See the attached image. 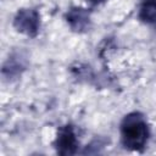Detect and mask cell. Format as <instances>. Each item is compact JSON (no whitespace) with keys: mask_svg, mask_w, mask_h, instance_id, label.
Here are the masks:
<instances>
[{"mask_svg":"<svg viewBox=\"0 0 156 156\" xmlns=\"http://www.w3.org/2000/svg\"><path fill=\"white\" fill-rule=\"evenodd\" d=\"M121 139L124 147L141 151L149 139V126L139 112L127 115L121 123Z\"/></svg>","mask_w":156,"mask_h":156,"instance_id":"6da1fadb","label":"cell"},{"mask_svg":"<svg viewBox=\"0 0 156 156\" xmlns=\"http://www.w3.org/2000/svg\"><path fill=\"white\" fill-rule=\"evenodd\" d=\"M66 21L71 29L78 33L87 32L90 28V13L84 7H71L66 13Z\"/></svg>","mask_w":156,"mask_h":156,"instance_id":"5b68a950","label":"cell"},{"mask_svg":"<svg viewBox=\"0 0 156 156\" xmlns=\"http://www.w3.org/2000/svg\"><path fill=\"white\" fill-rule=\"evenodd\" d=\"M55 147L57 154L62 156L76 154L78 149V140L72 126L67 124L58 129L57 136L55 140Z\"/></svg>","mask_w":156,"mask_h":156,"instance_id":"3957f363","label":"cell"},{"mask_svg":"<svg viewBox=\"0 0 156 156\" xmlns=\"http://www.w3.org/2000/svg\"><path fill=\"white\" fill-rule=\"evenodd\" d=\"M27 66H28V58L24 51H20V50L13 51L9 55L7 60L2 65V69H1L2 77L9 80H12L18 76H21L22 72L26 71Z\"/></svg>","mask_w":156,"mask_h":156,"instance_id":"277c9868","label":"cell"},{"mask_svg":"<svg viewBox=\"0 0 156 156\" xmlns=\"http://www.w3.org/2000/svg\"><path fill=\"white\" fill-rule=\"evenodd\" d=\"M91 5H99V4H102L105 0H88Z\"/></svg>","mask_w":156,"mask_h":156,"instance_id":"52a82bcc","label":"cell"},{"mask_svg":"<svg viewBox=\"0 0 156 156\" xmlns=\"http://www.w3.org/2000/svg\"><path fill=\"white\" fill-rule=\"evenodd\" d=\"M139 18L145 23H156V1L145 0L139 11Z\"/></svg>","mask_w":156,"mask_h":156,"instance_id":"8992f818","label":"cell"},{"mask_svg":"<svg viewBox=\"0 0 156 156\" xmlns=\"http://www.w3.org/2000/svg\"><path fill=\"white\" fill-rule=\"evenodd\" d=\"M40 16L35 9H22L13 18V27L17 32L28 37H35L39 32Z\"/></svg>","mask_w":156,"mask_h":156,"instance_id":"7a4b0ae2","label":"cell"}]
</instances>
